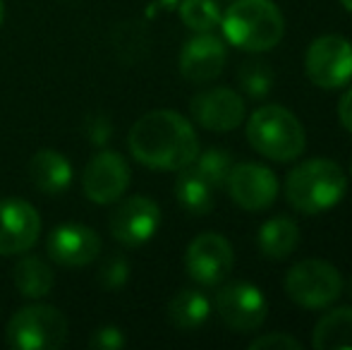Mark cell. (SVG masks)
Listing matches in <instances>:
<instances>
[{
    "label": "cell",
    "mask_w": 352,
    "mask_h": 350,
    "mask_svg": "<svg viewBox=\"0 0 352 350\" xmlns=\"http://www.w3.org/2000/svg\"><path fill=\"white\" fill-rule=\"evenodd\" d=\"M130 151L142 166L153 171H182L195 164L199 137L195 125L175 111H151L132 125Z\"/></svg>",
    "instance_id": "cell-1"
},
{
    "label": "cell",
    "mask_w": 352,
    "mask_h": 350,
    "mask_svg": "<svg viewBox=\"0 0 352 350\" xmlns=\"http://www.w3.org/2000/svg\"><path fill=\"white\" fill-rule=\"evenodd\" d=\"M228 43L247 53H266L283 41L285 17L274 0H235L221 17Z\"/></svg>",
    "instance_id": "cell-2"
},
{
    "label": "cell",
    "mask_w": 352,
    "mask_h": 350,
    "mask_svg": "<svg viewBox=\"0 0 352 350\" xmlns=\"http://www.w3.org/2000/svg\"><path fill=\"white\" fill-rule=\"evenodd\" d=\"M348 190L343 168L331 159H309L287 173L285 199L295 211L307 216L333 209Z\"/></svg>",
    "instance_id": "cell-3"
},
{
    "label": "cell",
    "mask_w": 352,
    "mask_h": 350,
    "mask_svg": "<svg viewBox=\"0 0 352 350\" xmlns=\"http://www.w3.org/2000/svg\"><path fill=\"white\" fill-rule=\"evenodd\" d=\"M247 142L264 159L290 164L302 156L307 146V135L295 113L278 103H269V106L256 108L250 116Z\"/></svg>",
    "instance_id": "cell-4"
},
{
    "label": "cell",
    "mask_w": 352,
    "mask_h": 350,
    "mask_svg": "<svg viewBox=\"0 0 352 350\" xmlns=\"http://www.w3.org/2000/svg\"><path fill=\"white\" fill-rule=\"evenodd\" d=\"M5 336L14 350H58L67 341V319L51 305H27L12 314Z\"/></svg>",
    "instance_id": "cell-5"
},
{
    "label": "cell",
    "mask_w": 352,
    "mask_h": 350,
    "mask_svg": "<svg viewBox=\"0 0 352 350\" xmlns=\"http://www.w3.org/2000/svg\"><path fill=\"white\" fill-rule=\"evenodd\" d=\"M285 293L305 309H324L343 293V276L324 259H302L285 274Z\"/></svg>",
    "instance_id": "cell-6"
},
{
    "label": "cell",
    "mask_w": 352,
    "mask_h": 350,
    "mask_svg": "<svg viewBox=\"0 0 352 350\" xmlns=\"http://www.w3.org/2000/svg\"><path fill=\"white\" fill-rule=\"evenodd\" d=\"M305 70L311 85L340 89L352 80V43L340 34H324L307 48Z\"/></svg>",
    "instance_id": "cell-7"
},
{
    "label": "cell",
    "mask_w": 352,
    "mask_h": 350,
    "mask_svg": "<svg viewBox=\"0 0 352 350\" xmlns=\"http://www.w3.org/2000/svg\"><path fill=\"white\" fill-rule=\"evenodd\" d=\"M213 307H216L221 322L237 333H252L261 329V324L266 322V312H269L264 293L250 281L226 283L216 293Z\"/></svg>",
    "instance_id": "cell-8"
},
{
    "label": "cell",
    "mask_w": 352,
    "mask_h": 350,
    "mask_svg": "<svg viewBox=\"0 0 352 350\" xmlns=\"http://www.w3.org/2000/svg\"><path fill=\"white\" fill-rule=\"evenodd\" d=\"M235 252L221 233H199L185 252V269L199 285H221L230 276Z\"/></svg>",
    "instance_id": "cell-9"
},
{
    "label": "cell",
    "mask_w": 352,
    "mask_h": 350,
    "mask_svg": "<svg viewBox=\"0 0 352 350\" xmlns=\"http://www.w3.org/2000/svg\"><path fill=\"white\" fill-rule=\"evenodd\" d=\"M132 171L118 151H98L82 173V190L94 204H116L130 187Z\"/></svg>",
    "instance_id": "cell-10"
},
{
    "label": "cell",
    "mask_w": 352,
    "mask_h": 350,
    "mask_svg": "<svg viewBox=\"0 0 352 350\" xmlns=\"http://www.w3.org/2000/svg\"><path fill=\"white\" fill-rule=\"evenodd\" d=\"M116 209L111 214V233L125 248H140L148 243L153 235L158 233L161 226V209L153 199L144 195L127 197V199H118Z\"/></svg>",
    "instance_id": "cell-11"
},
{
    "label": "cell",
    "mask_w": 352,
    "mask_h": 350,
    "mask_svg": "<svg viewBox=\"0 0 352 350\" xmlns=\"http://www.w3.org/2000/svg\"><path fill=\"white\" fill-rule=\"evenodd\" d=\"M41 216L36 206L19 197L0 199V257L24 254L38 243Z\"/></svg>",
    "instance_id": "cell-12"
},
{
    "label": "cell",
    "mask_w": 352,
    "mask_h": 350,
    "mask_svg": "<svg viewBox=\"0 0 352 350\" xmlns=\"http://www.w3.org/2000/svg\"><path fill=\"white\" fill-rule=\"evenodd\" d=\"M230 199L245 211H264L278 197V177L261 164H232L226 180Z\"/></svg>",
    "instance_id": "cell-13"
},
{
    "label": "cell",
    "mask_w": 352,
    "mask_h": 350,
    "mask_svg": "<svg viewBox=\"0 0 352 350\" xmlns=\"http://www.w3.org/2000/svg\"><path fill=\"white\" fill-rule=\"evenodd\" d=\"M190 111L197 125H201L209 132L237 130L247 116L242 96L228 87H213L197 94L190 103Z\"/></svg>",
    "instance_id": "cell-14"
},
{
    "label": "cell",
    "mask_w": 352,
    "mask_h": 350,
    "mask_svg": "<svg viewBox=\"0 0 352 350\" xmlns=\"http://www.w3.org/2000/svg\"><path fill=\"white\" fill-rule=\"evenodd\" d=\"M46 252L60 266H87L96 262L101 254V238L84 223H63L48 235Z\"/></svg>",
    "instance_id": "cell-15"
},
{
    "label": "cell",
    "mask_w": 352,
    "mask_h": 350,
    "mask_svg": "<svg viewBox=\"0 0 352 350\" xmlns=\"http://www.w3.org/2000/svg\"><path fill=\"white\" fill-rule=\"evenodd\" d=\"M228 51L226 43L211 32L197 34L180 51V75L192 85H204L221 77L226 70Z\"/></svg>",
    "instance_id": "cell-16"
},
{
    "label": "cell",
    "mask_w": 352,
    "mask_h": 350,
    "mask_svg": "<svg viewBox=\"0 0 352 350\" xmlns=\"http://www.w3.org/2000/svg\"><path fill=\"white\" fill-rule=\"evenodd\" d=\"M29 177H32V185L43 195H63L72 185V164L60 151L41 149L29 161Z\"/></svg>",
    "instance_id": "cell-17"
},
{
    "label": "cell",
    "mask_w": 352,
    "mask_h": 350,
    "mask_svg": "<svg viewBox=\"0 0 352 350\" xmlns=\"http://www.w3.org/2000/svg\"><path fill=\"white\" fill-rule=\"evenodd\" d=\"M256 245L266 259H287L300 248V226L290 216H274L256 233Z\"/></svg>",
    "instance_id": "cell-18"
},
{
    "label": "cell",
    "mask_w": 352,
    "mask_h": 350,
    "mask_svg": "<svg viewBox=\"0 0 352 350\" xmlns=\"http://www.w3.org/2000/svg\"><path fill=\"white\" fill-rule=\"evenodd\" d=\"M209 298L197 288H182L168 303V322L180 331H197L209 322Z\"/></svg>",
    "instance_id": "cell-19"
},
{
    "label": "cell",
    "mask_w": 352,
    "mask_h": 350,
    "mask_svg": "<svg viewBox=\"0 0 352 350\" xmlns=\"http://www.w3.org/2000/svg\"><path fill=\"white\" fill-rule=\"evenodd\" d=\"M12 278L17 293L29 300L46 298L53 290V285H56V274H53L48 262L41 257H34V254H27V257H22L14 264Z\"/></svg>",
    "instance_id": "cell-20"
},
{
    "label": "cell",
    "mask_w": 352,
    "mask_h": 350,
    "mask_svg": "<svg viewBox=\"0 0 352 350\" xmlns=\"http://www.w3.org/2000/svg\"><path fill=\"white\" fill-rule=\"evenodd\" d=\"M316 350H352V307H336L316 322L311 333Z\"/></svg>",
    "instance_id": "cell-21"
},
{
    "label": "cell",
    "mask_w": 352,
    "mask_h": 350,
    "mask_svg": "<svg viewBox=\"0 0 352 350\" xmlns=\"http://www.w3.org/2000/svg\"><path fill=\"white\" fill-rule=\"evenodd\" d=\"M175 180V197L177 204L192 216H204L213 209V187L197 173L192 166L177 171Z\"/></svg>",
    "instance_id": "cell-22"
},
{
    "label": "cell",
    "mask_w": 352,
    "mask_h": 350,
    "mask_svg": "<svg viewBox=\"0 0 352 350\" xmlns=\"http://www.w3.org/2000/svg\"><path fill=\"white\" fill-rule=\"evenodd\" d=\"M237 82L250 98H266L274 89V70L269 63L250 58L237 70Z\"/></svg>",
    "instance_id": "cell-23"
},
{
    "label": "cell",
    "mask_w": 352,
    "mask_h": 350,
    "mask_svg": "<svg viewBox=\"0 0 352 350\" xmlns=\"http://www.w3.org/2000/svg\"><path fill=\"white\" fill-rule=\"evenodd\" d=\"M221 17L223 14L216 0H182L180 3V19L195 34L213 32L216 27H221Z\"/></svg>",
    "instance_id": "cell-24"
},
{
    "label": "cell",
    "mask_w": 352,
    "mask_h": 350,
    "mask_svg": "<svg viewBox=\"0 0 352 350\" xmlns=\"http://www.w3.org/2000/svg\"><path fill=\"white\" fill-rule=\"evenodd\" d=\"M192 168L197 171L206 182L216 190V187H226V180L230 175L232 168V156L226 149H206L199 151L192 164Z\"/></svg>",
    "instance_id": "cell-25"
},
{
    "label": "cell",
    "mask_w": 352,
    "mask_h": 350,
    "mask_svg": "<svg viewBox=\"0 0 352 350\" xmlns=\"http://www.w3.org/2000/svg\"><path fill=\"white\" fill-rule=\"evenodd\" d=\"M130 278V264H127L125 257L120 254H113V257L103 259L101 266H98V283L108 290L122 288Z\"/></svg>",
    "instance_id": "cell-26"
},
{
    "label": "cell",
    "mask_w": 352,
    "mask_h": 350,
    "mask_svg": "<svg viewBox=\"0 0 352 350\" xmlns=\"http://www.w3.org/2000/svg\"><path fill=\"white\" fill-rule=\"evenodd\" d=\"M250 350H302V343L290 333L271 331L264 336H256L250 343Z\"/></svg>",
    "instance_id": "cell-27"
},
{
    "label": "cell",
    "mask_w": 352,
    "mask_h": 350,
    "mask_svg": "<svg viewBox=\"0 0 352 350\" xmlns=\"http://www.w3.org/2000/svg\"><path fill=\"white\" fill-rule=\"evenodd\" d=\"M125 333H122V329L118 327H101L94 331L91 341H89V346L94 350H120L125 348Z\"/></svg>",
    "instance_id": "cell-28"
},
{
    "label": "cell",
    "mask_w": 352,
    "mask_h": 350,
    "mask_svg": "<svg viewBox=\"0 0 352 350\" xmlns=\"http://www.w3.org/2000/svg\"><path fill=\"white\" fill-rule=\"evenodd\" d=\"M87 135H89V142H94V144H106L108 137H111V122H108V118L96 116L94 120H89Z\"/></svg>",
    "instance_id": "cell-29"
},
{
    "label": "cell",
    "mask_w": 352,
    "mask_h": 350,
    "mask_svg": "<svg viewBox=\"0 0 352 350\" xmlns=\"http://www.w3.org/2000/svg\"><path fill=\"white\" fill-rule=\"evenodd\" d=\"M338 120H340V125L352 135V87L340 96V101H338Z\"/></svg>",
    "instance_id": "cell-30"
},
{
    "label": "cell",
    "mask_w": 352,
    "mask_h": 350,
    "mask_svg": "<svg viewBox=\"0 0 352 350\" xmlns=\"http://www.w3.org/2000/svg\"><path fill=\"white\" fill-rule=\"evenodd\" d=\"M340 5H343V8L352 14V0H340Z\"/></svg>",
    "instance_id": "cell-31"
},
{
    "label": "cell",
    "mask_w": 352,
    "mask_h": 350,
    "mask_svg": "<svg viewBox=\"0 0 352 350\" xmlns=\"http://www.w3.org/2000/svg\"><path fill=\"white\" fill-rule=\"evenodd\" d=\"M3 19H5V3L0 0V24H3Z\"/></svg>",
    "instance_id": "cell-32"
},
{
    "label": "cell",
    "mask_w": 352,
    "mask_h": 350,
    "mask_svg": "<svg viewBox=\"0 0 352 350\" xmlns=\"http://www.w3.org/2000/svg\"><path fill=\"white\" fill-rule=\"evenodd\" d=\"M350 295H352V278H350Z\"/></svg>",
    "instance_id": "cell-33"
},
{
    "label": "cell",
    "mask_w": 352,
    "mask_h": 350,
    "mask_svg": "<svg viewBox=\"0 0 352 350\" xmlns=\"http://www.w3.org/2000/svg\"><path fill=\"white\" fill-rule=\"evenodd\" d=\"M350 173H352V164H350Z\"/></svg>",
    "instance_id": "cell-34"
}]
</instances>
